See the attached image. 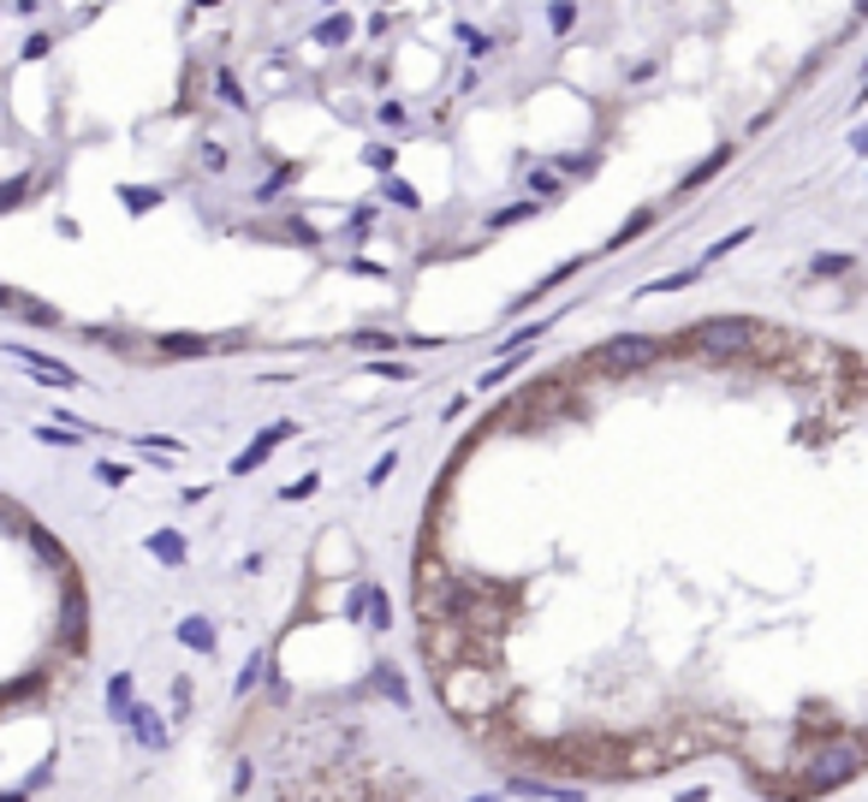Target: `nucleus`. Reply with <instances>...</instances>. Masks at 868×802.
<instances>
[{
    "mask_svg": "<svg viewBox=\"0 0 868 802\" xmlns=\"http://www.w3.org/2000/svg\"><path fill=\"white\" fill-rule=\"evenodd\" d=\"M750 238H756V226H738V233H732V238H720V245H714V250H708V256H702V262H720V256H726V250H738V245H750Z\"/></svg>",
    "mask_w": 868,
    "mask_h": 802,
    "instance_id": "5701e85b",
    "label": "nucleus"
},
{
    "mask_svg": "<svg viewBox=\"0 0 868 802\" xmlns=\"http://www.w3.org/2000/svg\"><path fill=\"white\" fill-rule=\"evenodd\" d=\"M726 167H732V143H720V149H714L708 161H696V167H690L684 178H678V197H690V190H702V185H708L714 173H726Z\"/></svg>",
    "mask_w": 868,
    "mask_h": 802,
    "instance_id": "0eeeda50",
    "label": "nucleus"
},
{
    "mask_svg": "<svg viewBox=\"0 0 868 802\" xmlns=\"http://www.w3.org/2000/svg\"><path fill=\"white\" fill-rule=\"evenodd\" d=\"M363 613H369V624H375V630H387V624H393V606H387V594H381V589H369Z\"/></svg>",
    "mask_w": 868,
    "mask_h": 802,
    "instance_id": "4be33fe9",
    "label": "nucleus"
},
{
    "mask_svg": "<svg viewBox=\"0 0 868 802\" xmlns=\"http://www.w3.org/2000/svg\"><path fill=\"white\" fill-rule=\"evenodd\" d=\"M524 190H530V202H559L565 197V178L553 167H530V173H524Z\"/></svg>",
    "mask_w": 868,
    "mask_h": 802,
    "instance_id": "1a4fd4ad",
    "label": "nucleus"
},
{
    "mask_svg": "<svg viewBox=\"0 0 868 802\" xmlns=\"http://www.w3.org/2000/svg\"><path fill=\"white\" fill-rule=\"evenodd\" d=\"M48 48H54V42H48V36H30V42H24V60H42Z\"/></svg>",
    "mask_w": 868,
    "mask_h": 802,
    "instance_id": "c9c22d12",
    "label": "nucleus"
},
{
    "mask_svg": "<svg viewBox=\"0 0 868 802\" xmlns=\"http://www.w3.org/2000/svg\"><path fill=\"white\" fill-rule=\"evenodd\" d=\"M0 802H24V797H18V791H12V797H0Z\"/></svg>",
    "mask_w": 868,
    "mask_h": 802,
    "instance_id": "58836bf2",
    "label": "nucleus"
},
{
    "mask_svg": "<svg viewBox=\"0 0 868 802\" xmlns=\"http://www.w3.org/2000/svg\"><path fill=\"white\" fill-rule=\"evenodd\" d=\"M316 488H322V481H316V476H304V481H292V488H286V500H310Z\"/></svg>",
    "mask_w": 868,
    "mask_h": 802,
    "instance_id": "f704fd0d",
    "label": "nucleus"
},
{
    "mask_svg": "<svg viewBox=\"0 0 868 802\" xmlns=\"http://www.w3.org/2000/svg\"><path fill=\"white\" fill-rule=\"evenodd\" d=\"M351 30H357V24H351L345 12H334V18H322V24H316V42H322V48H345V42H351Z\"/></svg>",
    "mask_w": 868,
    "mask_h": 802,
    "instance_id": "ddd939ff",
    "label": "nucleus"
},
{
    "mask_svg": "<svg viewBox=\"0 0 868 802\" xmlns=\"http://www.w3.org/2000/svg\"><path fill=\"white\" fill-rule=\"evenodd\" d=\"M24 190H30V173H18V178H7V185H0V214L12 209V202H24Z\"/></svg>",
    "mask_w": 868,
    "mask_h": 802,
    "instance_id": "b1692460",
    "label": "nucleus"
},
{
    "mask_svg": "<svg viewBox=\"0 0 868 802\" xmlns=\"http://www.w3.org/2000/svg\"><path fill=\"white\" fill-rule=\"evenodd\" d=\"M125 725H131V737H137L143 749H167V725L155 719V707H137V702H131V707H125Z\"/></svg>",
    "mask_w": 868,
    "mask_h": 802,
    "instance_id": "423d86ee",
    "label": "nucleus"
},
{
    "mask_svg": "<svg viewBox=\"0 0 868 802\" xmlns=\"http://www.w3.org/2000/svg\"><path fill=\"white\" fill-rule=\"evenodd\" d=\"M197 7H221V0H197Z\"/></svg>",
    "mask_w": 868,
    "mask_h": 802,
    "instance_id": "ea45409f",
    "label": "nucleus"
},
{
    "mask_svg": "<svg viewBox=\"0 0 868 802\" xmlns=\"http://www.w3.org/2000/svg\"><path fill=\"white\" fill-rule=\"evenodd\" d=\"M369 375H375V380H411V368H399V363H369Z\"/></svg>",
    "mask_w": 868,
    "mask_h": 802,
    "instance_id": "c756f323",
    "label": "nucleus"
},
{
    "mask_svg": "<svg viewBox=\"0 0 868 802\" xmlns=\"http://www.w3.org/2000/svg\"><path fill=\"white\" fill-rule=\"evenodd\" d=\"M661 356H666L661 339H649V334H619V339H607V346H595L577 368H589V375H637V368L661 363Z\"/></svg>",
    "mask_w": 868,
    "mask_h": 802,
    "instance_id": "f03ea898",
    "label": "nucleus"
},
{
    "mask_svg": "<svg viewBox=\"0 0 868 802\" xmlns=\"http://www.w3.org/2000/svg\"><path fill=\"white\" fill-rule=\"evenodd\" d=\"M203 167H209V173H226V149H221V143H203Z\"/></svg>",
    "mask_w": 868,
    "mask_h": 802,
    "instance_id": "7c9ffc66",
    "label": "nucleus"
},
{
    "mask_svg": "<svg viewBox=\"0 0 868 802\" xmlns=\"http://www.w3.org/2000/svg\"><path fill=\"white\" fill-rule=\"evenodd\" d=\"M375 113H381V125H405V101H381Z\"/></svg>",
    "mask_w": 868,
    "mask_h": 802,
    "instance_id": "2f4dec72",
    "label": "nucleus"
},
{
    "mask_svg": "<svg viewBox=\"0 0 868 802\" xmlns=\"http://www.w3.org/2000/svg\"><path fill=\"white\" fill-rule=\"evenodd\" d=\"M179 642L191 648V654H215V624L209 618H179Z\"/></svg>",
    "mask_w": 868,
    "mask_h": 802,
    "instance_id": "9b49d317",
    "label": "nucleus"
},
{
    "mask_svg": "<svg viewBox=\"0 0 868 802\" xmlns=\"http://www.w3.org/2000/svg\"><path fill=\"white\" fill-rule=\"evenodd\" d=\"M571 24H577V0H553V7H548V30L553 36H571Z\"/></svg>",
    "mask_w": 868,
    "mask_h": 802,
    "instance_id": "f3484780",
    "label": "nucleus"
},
{
    "mask_svg": "<svg viewBox=\"0 0 868 802\" xmlns=\"http://www.w3.org/2000/svg\"><path fill=\"white\" fill-rule=\"evenodd\" d=\"M381 197H387V202H399V209H423V197L411 190V178H399V173H387Z\"/></svg>",
    "mask_w": 868,
    "mask_h": 802,
    "instance_id": "2eb2a0df",
    "label": "nucleus"
},
{
    "mask_svg": "<svg viewBox=\"0 0 868 802\" xmlns=\"http://www.w3.org/2000/svg\"><path fill=\"white\" fill-rule=\"evenodd\" d=\"M559 173H595V155H565Z\"/></svg>",
    "mask_w": 868,
    "mask_h": 802,
    "instance_id": "72a5a7b5",
    "label": "nucleus"
},
{
    "mask_svg": "<svg viewBox=\"0 0 868 802\" xmlns=\"http://www.w3.org/2000/svg\"><path fill=\"white\" fill-rule=\"evenodd\" d=\"M375 690H381V696H393V702H399V707H405V702H411V690H405V678H399V672H387V666H381V672H375Z\"/></svg>",
    "mask_w": 868,
    "mask_h": 802,
    "instance_id": "412c9836",
    "label": "nucleus"
},
{
    "mask_svg": "<svg viewBox=\"0 0 868 802\" xmlns=\"http://www.w3.org/2000/svg\"><path fill=\"white\" fill-rule=\"evenodd\" d=\"M7 356H12V363H24V368H36V375H42L48 387H60V392L78 387V375H72L60 356H42V351H30V346H7Z\"/></svg>",
    "mask_w": 868,
    "mask_h": 802,
    "instance_id": "20e7f679",
    "label": "nucleus"
},
{
    "mask_svg": "<svg viewBox=\"0 0 868 802\" xmlns=\"http://www.w3.org/2000/svg\"><path fill=\"white\" fill-rule=\"evenodd\" d=\"M96 476H102V481H108V488H119V481H125V476H131V469H119V464H102V469H96Z\"/></svg>",
    "mask_w": 868,
    "mask_h": 802,
    "instance_id": "e433bc0d",
    "label": "nucleus"
},
{
    "mask_svg": "<svg viewBox=\"0 0 868 802\" xmlns=\"http://www.w3.org/2000/svg\"><path fill=\"white\" fill-rule=\"evenodd\" d=\"M435 696L446 702L452 719H482V713H500L512 702V690L500 684V666H446L435 672Z\"/></svg>",
    "mask_w": 868,
    "mask_h": 802,
    "instance_id": "f257e3e1",
    "label": "nucleus"
},
{
    "mask_svg": "<svg viewBox=\"0 0 868 802\" xmlns=\"http://www.w3.org/2000/svg\"><path fill=\"white\" fill-rule=\"evenodd\" d=\"M108 707H113V719L125 725V707H131V672H113L108 678Z\"/></svg>",
    "mask_w": 868,
    "mask_h": 802,
    "instance_id": "4468645a",
    "label": "nucleus"
},
{
    "mask_svg": "<svg viewBox=\"0 0 868 802\" xmlns=\"http://www.w3.org/2000/svg\"><path fill=\"white\" fill-rule=\"evenodd\" d=\"M536 214V202H512V209H500L494 221H488V233H506V226H518V221H530Z\"/></svg>",
    "mask_w": 868,
    "mask_h": 802,
    "instance_id": "6ab92c4d",
    "label": "nucleus"
},
{
    "mask_svg": "<svg viewBox=\"0 0 868 802\" xmlns=\"http://www.w3.org/2000/svg\"><path fill=\"white\" fill-rule=\"evenodd\" d=\"M292 435H298V423H268L256 440L244 446V452L232 458V476H250V469H262V464H268V452H274V446H286Z\"/></svg>",
    "mask_w": 868,
    "mask_h": 802,
    "instance_id": "7ed1b4c3",
    "label": "nucleus"
},
{
    "mask_svg": "<svg viewBox=\"0 0 868 802\" xmlns=\"http://www.w3.org/2000/svg\"><path fill=\"white\" fill-rule=\"evenodd\" d=\"M649 226H654V209H637V214H631V221H625V226H619V238H613V250H625V245H631V238H637V233H649Z\"/></svg>",
    "mask_w": 868,
    "mask_h": 802,
    "instance_id": "a211bd4d",
    "label": "nucleus"
},
{
    "mask_svg": "<svg viewBox=\"0 0 868 802\" xmlns=\"http://www.w3.org/2000/svg\"><path fill=\"white\" fill-rule=\"evenodd\" d=\"M30 541H36V547H42V553H48V559H54V565H60V571H66V547H60V541H54V535H48V529H30Z\"/></svg>",
    "mask_w": 868,
    "mask_h": 802,
    "instance_id": "bb28decb",
    "label": "nucleus"
},
{
    "mask_svg": "<svg viewBox=\"0 0 868 802\" xmlns=\"http://www.w3.org/2000/svg\"><path fill=\"white\" fill-rule=\"evenodd\" d=\"M678 802H708V791H684V797H678Z\"/></svg>",
    "mask_w": 868,
    "mask_h": 802,
    "instance_id": "4c0bfd02",
    "label": "nucleus"
},
{
    "mask_svg": "<svg viewBox=\"0 0 868 802\" xmlns=\"http://www.w3.org/2000/svg\"><path fill=\"white\" fill-rule=\"evenodd\" d=\"M209 351H221V339H209V334H161L155 339V356H209Z\"/></svg>",
    "mask_w": 868,
    "mask_h": 802,
    "instance_id": "39448f33",
    "label": "nucleus"
},
{
    "mask_svg": "<svg viewBox=\"0 0 868 802\" xmlns=\"http://www.w3.org/2000/svg\"><path fill=\"white\" fill-rule=\"evenodd\" d=\"M262 678H268V660H262V654H256V660H250V666H244V672H238V684H232V696H238V702H250V690H256V684H262Z\"/></svg>",
    "mask_w": 868,
    "mask_h": 802,
    "instance_id": "dca6fc26",
    "label": "nucleus"
},
{
    "mask_svg": "<svg viewBox=\"0 0 868 802\" xmlns=\"http://www.w3.org/2000/svg\"><path fill=\"white\" fill-rule=\"evenodd\" d=\"M363 161H369L375 173H387V167H393V149H387V143H375V149H369V155H363Z\"/></svg>",
    "mask_w": 868,
    "mask_h": 802,
    "instance_id": "473e14b6",
    "label": "nucleus"
},
{
    "mask_svg": "<svg viewBox=\"0 0 868 802\" xmlns=\"http://www.w3.org/2000/svg\"><path fill=\"white\" fill-rule=\"evenodd\" d=\"M60 642H66V654H78V648H84V594L78 589H72L66 618H60Z\"/></svg>",
    "mask_w": 868,
    "mask_h": 802,
    "instance_id": "9d476101",
    "label": "nucleus"
},
{
    "mask_svg": "<svg viewBox=\"0 0 868 802\" xmlns=\"http://www.w3.org/2000/svg\"><path fill=\"white\" fill-rule=\"evenodd\" d=\"M215 96H221L232 113H250V96H244V84H238V72H232V66H221V72H215Z\"/></svg>",
    "mask_w": 868,
    "mask_h": 802,
    "instance_id": "f8f14e48",
    "label": "nucleus"
},
{
    "mask_svg": "<svg viewBox=\"0 0 868 802\" xmlns=\"http://www.w3.org/2000/svg\"><path fill=\"white\" fill-rule=\"evenodd\" d=\"M458 42H464V54H470V60H482L488 48H494V36H482L476 24H458Z\"/></svg>",
    "mask_w": 868,
    "mask_h": 802,
    "instance_id": "aec40b11",
    "label": "nucleus"
},
{
    "mask_svg": "<svg viewBox=\"0 0 868 802\" xmlns=\"http://www.w3.org/2000/svg\"><path fill=\"white\" fill-rule=\"evenodd\" d=\"M476 802H488V797H476Z\"/></svg>",
    "mask_w": 868,
    "mask_h": 802,
    "instance_id": "a19ab883",
    "label": "nucleus"
},
{
    "mask_svg": "<svg viewBox=\"0 0 868 802\" xmlns=\"http://www.w3.org/2000/svg\"><path fill=\"white\" fill-rule=\"evenodd\" d=\"M286 178H292V167H280V173H274L268 185L256 190V202H274V197H280V190H286Z\"/></svg>",
    "mask_w": 868,
    "mask_h": 802,
    "instance_id": "c85d7f7f",
    "label": "nucleus"
},
{
    "mask_svg": "<svg viewBox=\"0 0 868 802\" xmlns=\"http://www.w3.org/2000/svg\"><path fill=\"white\" fill-rule=\"evenodd\" d=\"M809 267H815V274H821V279H833V274H851V267H857V262H851V256H815Z\"/></svg>",
    "mask_w": 868,
    "mask_h": 802,
    "instance_id": "a878e982",
    "label": "nucleus"
},
{
    "mask_svg": "<svg viewBox=\"0 0 868 802\" xmlns=\"http://www.w3.org/2000/svg\"><path fill=\"white\" fill-rule=\"evenodd\" d=\"M399 469V452H387V458H375V469H369V488H381L387 476Z\"/></svg>",
    "mask_w": 868,
    "mask_h": 802,
    "instance_id": "cd10ccee",
    "label": "nucleus"
},
{
    "mask_svg": "<svg viewBox=\"0 0 868 802\" xmlns=\"http://www.w3.org/2000/svg\"><path fill=\"white\" fill-rule=\"evenodd\" d=\"M351 346H357V351H393L399 334H351Z\"/></svg>",
    "mask_w": 868,
    "mask_h": 802,
    "instance_id": "393cba45",
    "label": "nucleus"
},
{
    "mask_svg": "<svg viewBox=\"0 0 868 802\" xmlns=\"http://www.w3.org/2000/svg\"><path fill=\"white\" fill-rule=\"evenodd\" d=\"M149 553H155L167 571H179L185 559H191V547H185V535H179V529H155V535H149Z\"/></svg>",
    "mask_w": 868,
    "mask_h": 802,
    "instance_id": "6e6552de",
    "label": "nucleus"
}]
</instances>
